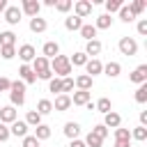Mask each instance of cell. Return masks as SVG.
I'll return each instance as SVG.
<instances>
[{
  "instance_id": "816d5d0a",
  "label": "cell",
  "mask_w": 147,
  "mask_h": 147,
  "mask_svg": "<svg viewBox=\"0 0 147 147\" xmlns=\"http://www.w3.org/2000/svg\"><path fill=\"white\" fill-rule=\"evenodd\" d=\"M5 9H7V0H0V14H5Z\"/></svg>"
},
{
  "instance_id": "74e56055",
  "label": "cell",
  "mask_w": 147,
  "mask_h": 147,
  "mask_svg": "<svg viewBox=\"0 0 147 147\" xmlns=\"http://www.w3.org/2000/svg\"><path fill=\"white\" fill-rule=\"evenodd\" d=\"M16 55V46H0V57L2 60H11Z\"/></svg>"
},
{
  "instance_id": "f5cc1de1",
  "label": "cell",
  "mask_w": 147,
  "mask_h": 147,
  "mask_svg": "<svg viewBox=\"0 0 147 147\" xmlns=\"http://www.w3.org/2000/svg\"><path fill=\"white\" fill-rule=\"evenodd\" d=\"M39 147H41V145H39Z\"/></svg>"
},
{
  "instance_id": "8fae6325",
  "label": "cell",
  "mask_w": 147,
  "mask_h": 147,
  "mask_svg": "<svg viewBox=\"0 0 147 147\" xmlns=\"http://www.w3.org/2000/svg\"><path fill=\"white\" fill-rule=\"evenodd\" d=\"M129 80H131V83H136V85H142V83H147V64H140V67H136V69L131 71Z\"/></svg>"
},
{
  "instance_id": "c3c4849f",
  "label": "cell",
  "mask_w": 147,
  "mask_h": 147,
  "mask_svg": "<svg viewBox=\"0 0 147 147\" xmlns=\"http://www.w3.org/2000/svg\"><path fill=\"white\" fill-rule=\"evenodd\" d=\"M115 147H131V140H115Z\"/></svg>"
},
{
  "instance_id": "44dd1931",
  "label": "cell",
  "mask_w": 147,
  "mask_h": 147,
  "mask_svg": "<svg viewBox=\"0 0 147 147\" xmlns=\"http://www.w3.org/2000/svg\"><path fill=\"white\" fill-rule=\"evenodd\" d=\"M78 32H80V37H83L85 41H92V39H96V28H94L92 23H83Z\"/></svg>"
},
{
  "instance_id": "4316f807",
  "label": "cell",
  "mask_w": 147,
  "mask_h": 147,
  "mask_svg": "<svg viewBox=\"0 0 147 147\" xmlns=\"http://www.w3.org/2000/svg\"><path fill=\"white\" fill-rule=\"evenodd\" d=\"M94 110H99V113H103V115H106V113H110V110H113V101H110L108 96H101V99L94 103Z\"/></svg>"
},
{
  "instance_id": "52a82bcc",
  "label": "cell",
  "mask_w": 147,
  "mask_h": 147,
  "mask_svg": "<svg viewBox=\"0 0 147 147\" xmlns=\"http://www.w3.org/2000/svg\"><path fill=\"white\" fill-rule=\"evenodd\" d=\"M18 80H21V83H25V85L37 83V76H34V71H32V67H30V64H21V67H18Z\"/></svg>"
},
{
  "instance_id": "f907efd6",
  "label": "cell",
  "mask_w": 147,
  "mask_h": 147,
  "mask_svg": "<svg viewBox=\"0 0 147 147\" xmlns=\"http://www.w3.org/2000/svg\"><path fill=\"white\" fill-rule=\"evenodd\" d=\"M69 147H85V142L76 138V140H71V142H69Z\"/></svg>"
},
{
  "instance_id": "7c38bea8",
  "label": "cell",
  "mask_w": 147,
  "mask_h": 147,
  "mask_svg": "<svg viewBox=\"0 0 147 147\" xmlns=\"http://www.w3.org/2000/svg\"><path fill=\"white\" fill-rule=\"evenodd\" d=\"M74 14H76L78 18L90 16V14H92V2H90V0H78V2L74 5Z\"/></svg>"
},
{
  "instance_id": "4dcf8cb0",
  "label": "cell",
  "mask_w": 147,
  "mask_h": 147,
  "mask_svg": "<svg viewBox=\"0 0 147 147\" xmlns=\"http://www.w3.org/2000/svg\"><path fill=\"white\" fill-rule=\"evenodd\" d=\"M28 126H39L41 124V115L37 113V110H28V115H25V119H23Z\"/></svg>"
},
{
  "instance_id": "e575fe53",
  "label": "cell",
  "mask_w": 147,
  "mask_h": 147,
  "mask_svg": "<svg viewBox=\"0 0 147 147\" xmlns=\"http://www.w3.org/2000/svg\"><path fill=\"white\" fill-rule=\"evenodd\" d=\"M48 92L62 94V78H51V80H48Z\"/></svg>"
},
{
  "instance_id": "7bdbcfd3",
  "label": "cell",
  "mask_w": 147,
  "mask_h": 147,
  "mask_svg": "<svg viewBox=\"0 0 147 147\" xmlns=\"http://www.w3.org/2000/svg\"><path fill=\"white\" fill-rule=\"evenodd\" d=\"M115 140H131V131L129 129H115Z\"/></svg>"
},
{
  "instance_id": "d6986e66",
  "label": "cell",
  "mask_w": 147,
  "mask_h": 147,
  "mask_svg": "<svg viewBox=\"0 0 147 147\" xmlns=\"http://www.w3.org/2000/svg\"><path fill=\"white\" fill-rule=\"evenodd\" d=\"M74 85H76L78 90H85V92H90V90H92V85H94V78H90L87 74H80V76H76Z\"/></svg>"
},
{
  "instance_id": "5b68a950",
  "label": "cell",
  "mask_w": 147,
  "mask_h": 147,
  "mask_svg": "<svg viewBox=\"0 0 147 147\" xmlns=\"http://www.w3.org/2000/svg\"><path fill=\"white\" fill-rule=\"evenodd\" d=\"M21 16H23L21 7H16V5H7V9H5V21H7L9 25H18V23H21Z\"/></svg>"
},
{
  "instance_id": "ab89813d",
  "label": "cell",
  "mask_w": 147,
  "mask_h": 147,
  "mask_svg": "<svg viewBox=\"0 0 147 147\" xmlns=\"http://www.w3.org/2000/svg\"><path fill=\"white\" fill-rule=\"evenodd\" d=\"M71 7H74V2H71V0H57V2H55V9H57V11H62V14H67Z\"/></svg>"
},
{
  "instance_id": "2e32d148",
  "label": "cell",
  "mask_w": 147,
  "mask_h": 147,
  "mask_svg": "<svg viewBox=\"0 0 147 147\" xmlns=\"http://www.w3.org/2000/svg\"><path fill=\"white\" fill-rule=\"evenodd\" d=\"M119 124H122L119 113L110 110V113H106V115H103V126H106V129H119Z\"/></svg>"
},
{
  "instance_id": "603a6c76",
  "label": "cell",
  "mask_w": 147,
  "mask_h": 147,
  "mask_svg": "<svg viewBox=\"0 0 147 147\" xmlns=\"http://www.w3.org/2000/svg\"><path fill=\"white\" fill-rule=\"evenodd\" d=\"M78 133H80V124H78V122H67V124H64V136H67L69 140H76Z\"/></svg>"
},
{
  "instance_id": "d590c367",
  "label": "cell",
  "mask_w": 147,
  "mask_h": 147,
  "mask_svg": "<svg viewBox=\"0 0 147 147\" xmlns=\"http://www.w3.org/2000/svg\"><path fill=\"white\" fill-rule=\"evenodd\" d=\"M124 2L122 0H106V14H110L113 16V11H119V7H122Z\"/></svg>"
},
{
  "instance_id": "ffe728a7",
  "label": "cell",
  "mask_w": 147,
  "mask_h": 147,
  "mask_svg": "<svg viewBox=\"0 0 147 147\" xmlns=\"http://www.w3.org/2000/svg\"><path fill=\"white\" fill-rule=\"evenodd\" d=\"M46 28H48L46 18H41V16H34V18H30V30H32L34 34H41V32H46Z\"/></svg>"
},
{
  "instance_id": "f6af8a7d",
  "label": "cell",
  "mask_w": 147,
  "mask_h": 147,
  "mask_svg": "<svg viewBox=\"0 0 147 147\" xmlns=\"http://www.w3.org/2000/svg\"><path fill=\"white\" fill-rule=\"evenodd\" d=\"M9 138H11V136H9V126L0 122V142H7Z\"/></svg>"
},
{
  "instance_id": "f546056e",
  "label": "cell",
  "mask_w": 147,
  "mask_h": 147,
  "mask_svg": "<svg viewBox=\"0 0 147 147\" xmlns=\"http://www.w3.org/2000/svg\"><path fill=\"white\" fill-rule=\"evenodd\" d=\"M90 57L83 53V51H78V53H74L71 57H69V62H71V67H85V62H87Z\"/></svg>"
},
{
  "instance_id": "9c48e42d",
  "label": "cell",
  "mask_w": 147,
  "mask_h": 147,
  "mask_svg": "<svg viewBox=\"0 0 147 147\" xmlns=\"http://www.w3.org/2000/svg\"><path fill=\"white\" fill-rule=\"evenodd\" d=\"M18 57L23 60V64L32 62V60L37 57V51H34V46H32V44H23V46H18Z\"/></svg>"
},
{
  "instance_id": "83f0119b",
  "label": "cell",
  "mask_w": 147,
  "mask_h": 147,
  "mask_svg": "<svg viewBox=\"0 0 147 147\" xmlns=\"http://www.w3.org/2000/svg\"><path fill=\"white\" fill-rule=\"evenodd\" d=\"M34 110L44 117V115L53 113V101H51V99H39V103H37V108H34Z\"/></svg>"
},
{
  "instance_id": "8d00e7d4",
  "label": "cell",
  "mask_w": 147,
  "mask_h": 147,
  "mask_svg": "<svg viewBox=\"0 0 147 147\" xmlns=\"http://www.w3.org/2000/svg\"><path fill=\"white\" fill-rule=\"evenodd\" d=\"M129 7H131V11H133V16H138V14H142V11H145L147 2H145V0H133Z\"/></svg>"
},
{
  "instance_id": "484cf974",
  "label": "cell",
  "mask_w": 147,
  "mask_h": 147,
  "mask_svg": "<svg viewBox=\"0 0 147 147\" xmlns=\"http://www.w3.org/2000/svg\"><path fill=\"white\" fill-rule=\"evenodd\" d=\"M110 25H113V16H110V14H101V16H96V23H94L96 30H108Z\"/></svg>"
},
{
  "instance_id": "d4e9b609",
  "label": "cell",
  "mask_w": 147,
  "mask_h": 147,
  "mask_svg": "<svg viewBox=\"0 0 147 147\" xmlns=\"http://www.w3.org/2000/svg\"><path fill=\"white\" fill-rule=\"evenodd\" d=\"M32 136H34L39 142H41V140H48V138H51V126H48V124H39V126H34V133H32Z\"/></svg>"
},
{
  "instance_id": "f1b7e54d",
  "label": "cell",
  "mask_w": 147,
  "mask_h": 147,
  "mask_svg": "<svg viewBox=\"0 0 147 147\" xmlns=\"http://www.w3.org/2000/svg\"><path fill=\"white\" fill-rule=\"evenodd\" d=\"M0 46H16V34L11 30L0 32Z\"/></svg>"
},
{
  "instance_id": "6da1fadb",
  "label": "cell",
  "mask_w": 147,
  "mask_h": 147,
  "mask_svg": "<svg viewBox=\"0 0 147 147\" xmlns=\"http://www.w3.org/2000/svg\"><path fill=\"white\" fill-rule=\"evenodd\" d=\"M48 67H51V71L55 74V78H67V76L71 74L69 55H55L53 60H48Z\"/></svg>"
},
{
  "instance_id": "4fadbf2b",
  "label": "cell",
  "mask_w": 147,
  "mask_h": 147,
  "mask_svg": "<svg viewBox=\"0 0 147 147\" xmlns=\"http://www.w3.org/2000/svg\"><path fill=\"white\" fill-rule=\"evenodd\" d=\"M28 124L23 122V119H16L14 124H9V136H16V138H25L28 136Z\"/></svg>"
},
{
  "instance_id": "bcb514c9",
  "label": "cell",
  "mask_w": 147,
  "mask_h": 147,
  "mask_svg": "<svg viewBox=\"0 0 147 147\" xmlns=\"http://www.w3.org/2000/svg\"><path fill=\"white\" fill-rule=\"evenodd\" d=\"M138 34H140V37L147 34V18H140V21H138Z\"/></svg>"
},
{
  "instance_id": "681fc988",
  "label": "cell",
  "mask_w": 147,
  "mask_h": 147,
  "mask_svg": "<svg viewBox=\"0 0 147 147\" xmlns=\"http://www.w3.org/2000/svg\"><path fill=\"white\" fill-rule=\"evenodd\" d=\"M140 126H147V110L140 113Z\"/></svg>"
},
{
  "instance_id": "ee69618b",
  "label": "cell",
  "mask_w": 147,
  "mask_h": 147,
  "mask_svg": "<svg viewBox=\"0 0 147 147\" xmlns=\"http://www.w3.org/2000/svg\"><path fill=\"white\" fill-rule=\"evenodd\" d=\"M21 147H39V140H37L34 136H30V133H28V136L23 138V145H21Z\"/></svg>"
},
{
  "instance_id": "277c9868",
  "label": "cell",
  "mask_w": 147,
  "mask_h": 147,
  "mask_svg": "<svg viewBox=\"0 0 147 147\" xmlns=\"http://www.w3.org/2000/svg\"><path fill=\"white\" fill-rule=\"evenodd\" d=\"M117 48H119V53H122V55L133 57V55L138 53V41H136L133 37H122V39H119V44H117Z\"/></svg>"
},
{
  "instance_id": "5bb4252c",
  "label": "cell",
  "mask_w": 147,
  "mask_h": 147,
  "mask_svg": "<svg viewBox=\"0 0 147 147\" xmlns=\"http://www.w3.org/2000/svg\"><path fill=\"white\" fill-rule=\"evenodd\" d=\"M90 101H92V92H85V90H78L71 96V106H87Z\"/></svg>"
},
{
  "instance_id": "3957f363",
  "label": "cell",
  "mask_w": 147,
  "mask_h": 147,
  "mask_svg": "<svg viewBox=\"0 0 147 147\" xmlns=\"http://www.w3.org/2000/svg\"><path fill=\"white\" fill-rule=\"evenodd\" d=\"M9 101H11L14 108L25 103V83H21V80H11V85H9Z\"/></svg>"
},
{
  "instance_id": "9a60e30c",
  "label": "cell",
  "mask_w": 147,
  "mask_h": 147,
  "mask_svg": "<svg viewBox=\"0 0 147 147\" xmlns=\"http://www.w3.org/2000/svg\"><path fill=\"white\" fill-rule=\"evenodd\" d=\"M69 108H71V96H69V94H57L55 101H53V110L64 113V110H69Z\"/></svg>"
},
{
  "instance_id": "f35d334b",
  "label": "cell",
  "mask_w": 147,
  "mask_h": 147,
  "mask_svg": "<svg viewBox=\"0 0 147 147\" xmlns=\"http://www.w3.org/2000/svg\"><path fill=\"white\" fill-rule=\"evenodd\" d=\"M136 101H138V103H145V101H147V83L138 85V90H136Z\"/></svg>"
},
{
  "instance_id": "b9f144b4",
  "label": "cell",
  "mask_w": 147,
  "mask_h": 147,
  "mask_svg": "<svg viewBox=\"0 0 147 147\" xmlns=\"http://www.w3.org/2000/svg\"><path fill=\"white\" fill-rule=\"evenodd\" d=\"M71 90H74V78H71V76L62 78V94H69Z\"/></svg>"
},
{
  "instance_id": "60d3db41",
  "label": "cell",
  "mask_w": 147,
  "mask_h": 147,
  "mask_svg": "<svg viewBox=\"0 0 147 147\" xmlns=\"http://www.w3.org/2000/svg\"><path fill=\"white\" fill-rule=\"evenodd\" d=\"M92 133H94L96 138H101V140H106V138H108V129H106L103 124H96V126L92 129Z\"/></svg>"
},
{
  "instance_id": "30bf717a",
  "label": "cell",
  "mask_w": 147,
  "mask_h": 147,
  "mask_svg": "<svg viewBox=\"0 0 147 147\" xmlns=\"http://www.w3.org/2000/svg\"><path fill=\"white\" fill-rule=\"evenodd\" d=\"M101 71H103V64H101V60H99V57H92V60H87V62H85V74H87L90 78L99 76Z\"/></svg>"
},
{
  "instance_id": "cb8c5ba5",
  "label": "cell",
  "mask_w": 147,
  "mask_h": 147,
  "mask_svg": "<svg viewBox=\"0 0 147 147\" xmlns=\"http://www.w3.org/2000/svg\"><path fill=\"white\" fill-rule=\"evenodd\" d=\"M80 25H83V18H78L76 14H71V16H67V18H64V28H67V30H71V32L80 30Z\"/></svg>"
},
{
  "instance_id": "8992f818",
  "label": "cell",
  "mask_w": 147,
  "mask_h": 147,
  "mask_svg": "<svg viewBox=\"0 0 147 147\" xmlns=\"http://www.w3.org/2000/svg\"><path fill=\"white\" fill-rule=\"evenodd\" d=\"M16 119H18V113H16V108H14L11 103L0 108V122H2V124H7V126H9V124H14Z\"/></svg>"
},
{
  "instance_id": "e0dca14e",
  "label": "cell",
  "mask_w": 147,
  "mask_h": 147,
  "mask_svg": "<svg viewBox=\"0 0 147 147\" xmlns=\"http://www.w3.org/2000/svg\"><path fill=\"white\" fill-rule=\"evenodd\" d=\"M41 55H44L46 60H53L55 55H60V44H57V41H46L44 48H41Z\"/></svg>"
},
{
  "instance_id": "d6a6232c",
  "label": "cell",
  "mask_w": 147,
  "mask_h": 147,
  "mask_svg": "<svg viewBox=\"0 0 147 147\" xmlns=\"http://www.w3.org/2000/svg\"><path fill=\"white\" fill-rule=\"evenodd\" d=\"M131 138H133V140H138V142L147 140V126H136V129L131 131Z\"/></svg>"
},
{
  "instance_id": "ba28073f",
  "label": "cell",
  "mask_w": 147,
  "mask_h": 147,
  "mask_svg": "<svg viewBox=\"0 0 147 147\" xmlns=\"http://www.w3.org/2000/svg\"><path fill=\"white\" fill-rule=\"evenodd\" d=\"M39 9H41V5H39L37 0H23V2H21V11H23V14H28L30 18L39 16Z\"/></svg>"
},
{
  "instance_id": "836d02e7",
  "label": "cell",
  "mask_w": 147,
  "mask_h": 147,
  "mask_svg": "<svg viewBox=\"0 0 147 147\" xmlns=\"http://www.w3.org/2000/svg\"><path fill=\"white\" fill-rule=\"evenodd\" d=\"M83 142H85V147H101V145H103V140H101V138H96L92 131L85 136V140H83Z\"/></svg>"
},
{
  "instance_id": "ac0fdd59",
  "label": "cell",
  "mask_w": 147,
  "mask_h": 147,
  "mask_svg": "<svg viewBox=\"0 0 147 147\" xmlns=\"http://www.w3.org/2000/svg\"><path fill=\"white\" fill-rule=\"evenodd\" d=\"M101 48H103V46H101V41H99V39H92V41H87V44H85V51H83V53L92 60V57H96V55L101 53Z\"/></svg>"
},
{
  "instance_id": "7402d4cb",
  "label": "cell",
  "mask_w": 147,
  "mask_h": 147,
  "mask_svg": "<svg viewBox=\"0 0 147 147\" xmlns=\"http://www.w3.org/2000/svg\"><path fill=\"white\" fill-rule=\"evenodd\" d=\"M101 74H106L108 78H117L122 74V64L119 62H108V64H103V71Z\"/></svg>"
},
{
  "instance_id": "7dc6e473",
  "label": "cell",
  "mask_w": 147,
  "mask_h": 147,
  "mask_svg": "<svg viewBox=\"0 0 147 147\" xmlns=\"http://www.w3.org/2000/svg\"><path fill=\"white\" fill-rule=\"evenodd\" d=\"M9 85H11V80H9L7 76H0V92H7Z\"/></svg>"
},
{
  "instance_id": "7a4b0ae2",
  "label": "cell",
  "mask_w": 147,
  "mask_h": 147,
  "mask_svg": "<svg viewBox=\"0 0 147 147\" xmlns=\"http://www.w3.org/2000/svg\"><path fill=\"white\" fill-rule=\"evenodd\" d=\"M32 71H34V76L37 78H41V80H51L53 78V71H51V67H48V60L44 57V55H37L34 60H32Z\"/></svg>"
},
{
  "instance_id": "1f68e13d",
  "label": "cell",
  "mask_w": 147,
  "mask_h": 147,
  "mask_svg": "<svg viewBox=\"0 0 147 147\" xmlns=\"http://www.w3.org/2000/svg\"><path fill=\"white\" fill-rule=\"evenodd\" d=\"M119 18H122V21H124V23H131V21H133V18H136V16H133V11H131V7H129V5H122V7H119Z\"/></svg>"
}]
</instances>
